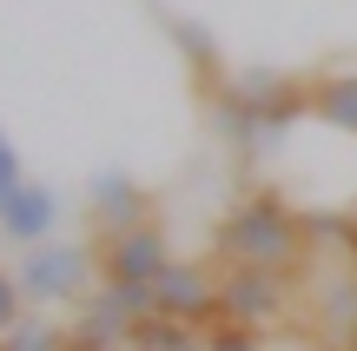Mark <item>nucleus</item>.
I'll return each instance as SVG.
<instances>
[{
    "instance_id": "nucleus-1",
    "label": "nucleus",
    "mask_w": 357,
    "mask_h": 351,
    "mask_svg": "<svg viewBox=\"0 0 357 351\" xmlns=\"http://www.w3.org/2000/svg\"><path fill=\"white\" fill-rule=\"evenodd\" d=\"M305 212H291V199L278 193V186H258V193H245L238 206L225 212V225H218V252H225V265H271V272H291L298 259H305Z\"/></svg>"
},
{
    "instance_id": "nucleus-2",
    "label": "nucleus",
    "mask_w": 357,
    "mask_h": 351,
    "mask_svg": "<svg viewBox=\"0 0 357 351\" xmlns=\"http://www.w3.org/2000/svg\"><path fill=\"white\" fill-rule=\"evenodd\" d=\"M26 305H79L93 285H100V259H93V239L73 246V239H47V246H26V259L13 265Z\"/></svg>"
},
{
    "instance_id": "nucleus-3",
    "label": "nucleus",
    "mask_w": 357,
    "mask_h": 351,
    "mask_svg": "<svg viewBox=\"0 0 357 351\" xmlns=\"http://www.w3.org/2000/svg\"><path fill=\"white\" fill-rule=\"evenodd\" d=\"M93 259H100V285H153L172 265V239L159 219H139L126 232H100L93 239Z\"/></svg>"
},
{
    "instance_id": "nucleus-4",
    "label": "nucleus",
    "mask_w": 357,
    "mask_h": 351,
    "mask_svg": "<svg viewBox=\"0 0 357 351\" xmlns=\"http://www.w3.org/2000/svg\"><path fill=\"white\" fill-rule=\"evenodd\" d=\"M238 100L252 106V126H258V146H278L298 119L311 113V80L298 73H278V66H252L238 73ZM252 146V153H258Z\"/></svg>"
},
{
    "instance_id": "nucleus-5",
    "label": "nucleus",
    "mask_w": 357,
    "mask_h": 351,
    "mask_svg": "<svg viewBox=\"0 0 357 351\" xmlns=\"http://www.w3.org/2000/svg\"><path fill=\"white\" fill-rule=\"evenodd\" d=\"M291 312V285L284 272L271 265H225L218 272V318L225 325H245V331H265Z\"/></svg>"
},
{
    "instance_id": "nucleus-6",
    "label": "nucleus",
    "mask_w": 357,
    "mask_h": 351,
    "mask_svg": "<svg viewBox=\"0 0 357 351\" xmlns=\"http://www.w3.org/2000/svg\"><path fill=\"white\" fill-rule=\"evenodd\" d=\"M153 312L178 318V325H218V272H205L199 259H172L153 278Z\"/></svg>"
},
{
    "instance_id": "nucleus-7",
    "label": "nucleus",
    "mask_w": 357,
    "mask_h": 351,
    "mask_svg": "<svg viewBox=\"0 0 357 351\" xmlns=\"http://www.w3.org/2000/svg\"><path fill=\"white\" fill-rule=\"evenodd\" d=\"M86 212H93V239H100V232H126V225L153 219V199L132 172H100L86 186Z\"/></svg>"
},
{
    "instance_id": "nucleus-8",
    "label": "nucleus",
    "mask_w": 357,
    "mask_h": 351,
    "mask_svg": "<svg viewBox=\"0 0 357 351\" xmlns=\"http://www.w3.org/2000/svg\"><path fill=\"white\" fill-rule=\"evenodd\" d=\"M53 225H60V193L40 186V179H26L20 199L0 212V239H13V246H47Z\"/></svg>"
},
{
    "instance_id": "nucleus-9",
    "label": "nucleus",
    "mask_w": 357,
    "mask_h": 351,
    "mask_svg": "<svg viewBox=\"0 0 357 351\" xmlns=\"http://www.w3.org/2000/svg\"><path fill=\"white\" fill-rule=\"evenodd\" d=\"M311 119L337 133H357V73H318L311 80Z\"/></svg>"
},
{
    "instance_id": "nucleus-10",
    "label": "nucleus",
    "mask_w": 357,
    "mask_h": 351,
    "mask_svg": "<svg viewBox=\"0 0 357 351\" xmlns=\"http://www.w3.org/2000/svg\"><path fill=\"white\" fill-rule=\"evenodd\" d=\"M126 351H199V325H178L166 312H146L126 331Z\"/></svg>"
},
{
    "instance_id": "nucleus-11",
    "label": "nucleus",
    "mask_w": 357,
    "mask_h": 351,
    "mask_svg": "<svg viewBox=\"0 0 357 351\" xmlns=\"http://www.w3.org/2000/svg\"><path fill=\"white\" fill-rule=\"evenodd\" d=\"M0 351H66V325H53L47 312H26L13 331H0Z\"/></svg>"
},
{
    "instance_id": "nucleus-12",
    "label": "nucleus",
    "mask_w": 357,
    "mask_h": 351,
    "mask_svg": "<svg viewBox=\"0 0 357 351\" xmlns=\"http://www.w3.org/2000/svg\"><path fill=\"white\" fill-rule=\"evenodd\" d=\"M199 351H258V331H245V325H205L199 331Z\"/></svg>"
},
{
    "instance_id": "nucleus-13",
    "label": "nucleus",
    "mask_w": 357,
    "mask_h": 351,
    "mask_svg": "<svg viewBox=\"0 0 357 351\" xmlns=\"http://www.w3.org/2000/svg\"><path fill=\"white\" fill-rule=\"evenodd\" d=\"M20 186H26V166H20V153H13V140L0 133V212L20 199Z\"/></svg>"
},
{
    "instance_id": "nucleus-14",
    "label": "nucleus",
    "mask_w": 357,
    "mask_h": 351,
    "mask_svg": "<svg viewBox=\"0 0 357 351\" xmlns=\"http://www.w3.org/2000/svg\"><path fill=\"white\" fill-rule=\"evenodd\" d=\"M20 318H26V292H20L13 272H0V331H13Z\"/></svg>"
},
{
    "instance_id": "nucleus-15",
    "label": "nucleus",
    "mask_w": 357,
    "mask_h": 351,
    "mask_svg": "<svg viewBox=\"0 0 357 351\" xmlns=\"http://www.w3.org/2000/svg\"><path fill=\"white\" fill-rule=\"evenodd\" d=\"M351 259H357V206H351Z\"/></svg>"
},
{
    "instance_id": "nucleus-16",
    "label": "nucleus",
    "mask_w": 357,
    "mask_h": 351,
    "mask_svg": "<svg viewBox=\"0 0 357 351\" xmlns=\"http://www.w3.org/2000/svg\"><path fill=\"white\" fill-rule=\"evenodd\" d=\"M344 351H357V325H351V331H344Z\"/></svg>"
},
{
    "instance_id": "nucleus-17",
    "label": "nucleus",
    "mask_w": 357,
    "mask_h": 351,
    "mask_svg": "<svg viewBox=\"0 0 357 351\" xmlns=\"http://www.w3.org/2000/svg\"><path fill=\"white\" fill-rule=\"evenodd\" d=\"M311 351H344V338H337V345H311Z\"/></svg>"
}]
</instances>
